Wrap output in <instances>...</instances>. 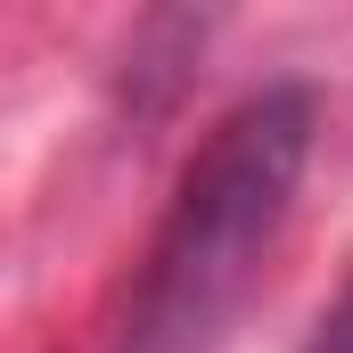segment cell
Segmentation results:
<instances>
[{
    "label": "cell",
    "instance_id": "6da1fadb",
    "mask_svg": "<svg viewBox=\"0 0 353 353\" xmlns=\"http://www.w3.org/2000/svg\"><path fill=\"white\" fill-rule=\"evenodd\" d=\"M304 157H312V90L296 83L247 90L197 140L148 239V263L132 279L115 353H222L288 239Z\"/></svg>",
    "mask_w": 353,
    "mask_h": 353
},
{
    "label": "cell",
    "instance_id": "7a4b0ae2",
    "mask_svg": "<svg viewBox=\"0 0 353 353\" xmlns=\"http://www.w3.org/2000/svg\"><path fill=\"white\" fill-rule=\"evenodd\" d=\"M304 353H353V288H345V304H337V312L321 321V337H312Z\"/></svg>",
    "mask_w": 353,
    "mask_h": 353
}]
</instances>
